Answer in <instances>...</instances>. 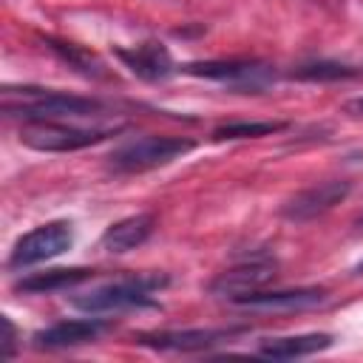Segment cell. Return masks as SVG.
<instances>
[{
	"label": "cell",
	"mask_w": 363,
	"mask_h": 363,
	"mask_svg": "<svg viewBox=\"0 0 363 363\" xmlns=\"http://www.w3.org/2000/svg\"><path fill=\"white\" fill-rule=\"evenodd\" d=\"M3 96V113L6 116H26L28 122L37 119H71V116H91L102 111L99 99L91 96H77L54 88H37V85H6L0 91Z\"/></svg>",
	"instance_id": "6da1fadb"
},
{
	"label": "cell",
	"mask_w": 363,
	"mask_h": 363,
	"mask_svg": "<svg viewBox=\"0 0 363 363\" xmlns=\"http://www.w3.org/2000/svg\"><path fill=\"white\" fill-rule=\"evenodd\" d=\"M162 286H167V275H162V272H136V275H122L116 281L94 286L88 292L68 295V303L79 312H88V315L122 312V309L153 303L150 292H156Z\"/></svg>",
	"instance_id": "7a4b0ae2"
},
{
	"label": "cell",
	"mask_w": 363,
	"mask_h": 363,
	"mask_svg": "<svg viewBox=\"0 0 363 363\" xmlns=\"http://www.w3.org/2000/svg\"><path fill=\"white\" fill-rule=\"evenodd\" d=\"M193 147L196 142L184 136H139L119 145L108 156V167L113 173H145L190 153Z\"/></svg>",
	"instance_id": "3957f363"
},
{
	"label": "cell",
	"mask_w": 363,
	"mask_h": 363,
	"mask_svg": "<svg viewBox=\"0 0 363 363\" xmlns=\"http://www.w3.org/2000/svg\"><path fill=\"white\" fill-rule=\"evenodd\" d=\"M116 133L119 128H74L54 119H37L20 128V142L45 153H68V150H82L88 145H96Z\"/></svg>",
	"instance_id": "277c9868"
},
{
	"label": "cell",
	"mask_w": 363,
	"mask_h": 363,
	"mask_svg": "<svg viewBox=\"0 0 363 363\" xmlns=\"http://www.w3.org/2000/svg\"><path fill=\"white\" fill-rule=\"evenodd\" d=\"M71 244H74L71 221L40 224L14 241V247L9 252V269H26V267L51 261V258L62 255L65 250H71Z\"/></svg>",
	"instance_id": "5b68a950"
},
{
	"label": "cell",
	"mask_w": 363,
	"mask_h": 363,
	"mask_svg": "<svg viewBox=\"0 0 363 363\" xmlns=\"http://www.w3.org/2000/svg\"><path fill=\"white\" fill-rule=\"evenodd\" d=\"M184 74L190 77H204V79H218L230 82L235 91H261L272 82V68L267 62L255 60H207V62H187L182 65Z\"/></svg>",
	"instance_id": "8992f818"
},
{
	"label": "cell",
	"mask_w": 363,
	"mask_h": 363,
	"mask_svg": "<svg viewBox=\"0 0 363 363\" xmlns=\"http://www.w3.org/2000/svg\"><path fill=\"white\" fill-rule=\"evenodd\" d=\"M352 184L346 179H329V182H318L312 187H303L298 190L295 196H289L284 204H281V216L286 221H295V224H303V221H312L323 213H329L335 204H340L346 196H349Z\"/></svg>",
	"instance_id": "52a82bcc"
},
{
	"label": "cell",
	"mask_w": 363,
	"mask_h": 363,
	"mask_svg": "<svg viewBox=\"0 0 363 363\" xmlns=\"http://www.w3.org/2000/svg\"><path fill=\"white\" fill-rule=\"evenodd\" d=\"M272 278H275V261L272 258H255V261H244L238 267H230V269L218 272L207 284V292L216 295V298L235 301L241 295H250V292L267 286Z\"/></svg>",
	"instance_id": "ba28073f"
},
{
	"label": "cell",
	"mask_w": 363,
	"mask_h": 363,
	"mask_svg": "<svg viewBox=\"0 0 363 363\" xmlns=\"http://www.w3.org/2000/svg\"><path fill=\"white\" fill-rule=\"evenodd\" d=\"M244 329L230 326V329H167V332H142L136 335L139 346L156 349V352H204L216 343H224Z\"/></svg>",
	"instance_id": "9c48e42d"
},
{
	"label": "cell",
	"mask_w": 363,
	"mask_h": 363,
	"mask_svg": "<svg viewBox=\"0 0 363 363\" xmlns=\"http://www.w3.org/2000/svg\"><path fill=\"white\" fill-rule=\"evenodd\" d=\"M113 54L130 74H136L139 79H147V82H164L167 77L176 74V62H173L167 45H162L156 40H147V43H139L130 48H113Z\"/></svg>",
	"instance_id": "30bf717a"
},
{
	"label": "cell",
	"mask_w": 363,
	"mask_h": 363,
	"mask_svg": "<svg viewBox=\"0 0 363 363\" xmlns=\"http://www.w3.org/2000/svg\"><path fill=\"white\" fill-rule=\"evenodd\" d=\"M326 301L323 286H303V289H278V292H250L235 298L233 303L244 309H261V312H292V309H312Z\"/></svg>",
	"instance_id": "8fae6325"
},
{
	"label": "cell",
	"mask_w": 363,
	"mask_h": 363,
	"mask_svg": "<svg viewBox=\"0 0 363 363\" xmlns=\"http://www.w3.org/2000/svg\"><path fill=\"white\" fill-rule=\"evenodd\" d=\"M108 329L105 320L99 318H79V320H57L40 332H34V346L37 349H71L96 340Z\"/></svg>",
	"instance_id": "7c38bea8"
},
{
	"label": "cell",
	"mask_w": 363,
	"mask_h": 363,
	"mask_svg": "<svg viewBox=\"0 0 363 363\" xmlns=\"http://www.w3.org/2000/svg\"><path fill=\"white\" fill-rule=\"evenodd\" d=\"M156 227V218L150 213H136V216H128V218H119L113 221L102 238H99V247L105 252H113V255H122V252H130L136 247H142L150 233Z\"/></svg>",
	"instance_id": "4fadbf2b"
},
{
	"label": "cell",
	"mask_w": 363,
	"mask_h": 363,
	"mask_svg": "<svg viewBox=\"0 0 363 363\" xmlns=\"http://www.w3.org/2000/svg\"><path fill=\"white\" fill-rule=\"evenodd\" d=\"M332 346V335L326 332H309V335H286V337H267L258 343L261 357L272 360H292V357H306L315 352H323Z\"/></svg>",
	"instance_id": "5bb4252c"
},
{
	"label": "cell",
	"mask_w": 363,
	"mask_h": 363,
	"mask_svg": "<svg viewBox=\"0 0 363 363\" xmlns=\"http://www.w3.org/2000/svg\"><path fill=\"white\" fill-rule=\"evenodd\" d=\"M96 272L88 267H60V269H45V272H31L14 284L17 292H31V295H48V292H62L71 289L82 281H91Z\"/></svg>",
	"instance_id": "9a60e30c"
},
{
	"label": "cell",
	"mask_w": 363,
	"mask_h": 363,
	"mask_svg": "<svg viewBox=\"0 0 363 363\" xmlns=\"http://www.w3.org/2000/svg\"><path fill=\"white\" fill-rule=\"evenodd\" d=\"M43 45L51 54H57L68 68H74L77 74H82L88 79H105L108 77L105 62L94 51H88V48H82L77 43H68V40H60V37H43Z\"/></svg>",
	"instance_id": "2e32d148"
},
{
	"label": "cell",
	"mask_w": 363,
	"mask_h": 363,
	"mask_svg": "<svg viewBox=\"0 0 363 363\" xmlns=\"http://www.w3.org/2000/svg\"><path fill=\"white\" fill-rule=\"evenodd\" d=\"M286 128V122H230L213 130L216 142L224 139H258V136H269V133H281Z\"/></svg>",
	"instance_id": "e0dca14e"
},
{
	"label": "cell",
	"mask_w": 363,
	"mask_h": 363,
	"mask_svg": "<svg viewBox=\"0 0 363 363\" xmlns=\"http://www.w3.org/2000/svg\"><path fill=\"white\" fill-rule=\"evenodd\" d=\"M295 79H309V82H329V79H346V77H357V68L352 65H340V62H306V65H298L292 71Z\"/></svg>",
	"instance_id": "ac0fdd59"
},
{
	"label": "cell",
	"mask_w": 363,
	"mask_h": 363,
	"mask_svg": "<svg viewBox=\"0 0 363 363\" xmlns=\"http://www.w3.org/2000/svg\"><path fill=\"white\" fill-rule=\"evenodd\" d=\"M0 326H3V337H0V357L3 360H11L14 352H17V326L11 323L9 315L0 318Z\"/></svg>",
	"instance_id": "d6986e66"
},
{
	"label": "cell",
	"mask_w": 363,
	"mask_h": 363,
	"mask_svg": "<svg viewBox=\"0 0 363 363\" xmlns=\"http://www.w3.org/2000/svg\"><path fill=\"white\" fill-rule=\"evenodd\" d=\"M346 108H349V111H357V113H363V99H352Z\"/></svg>",
	"instance_id": "ffe728a7"
},
{
	"label": "cell",
	"mask_w": 363,
	"mask_h": 363,
	"mask_svg": "<svg viewBox=\"0 0 363 363\" xmlns=\"http://www.w3.org/2000/svg\"><path fill=\"white\" fill-rule=\"evenodd\" d=\"M354 272H357V275H360V272H363V261H360V264H357V267H354Z\"/></svg>",
	"instance_id": "44dd1931"
},
{
	"label": "cell",
	"mask_w": 363,
	"mask_h": 363,
	"mask_svg": "<svg viewBox=\"0 0 363 363\" xmlns=\"http://www.w3.org/2000/svg\"><path fill=\"white\" fill-rule=\"evenodd\" d=\"M315 3H329V0H315Z\"/></svg>",
	"instance_id": "7402d4cb"
},
{
	"label": "cell",
	"mask_w": 363,
	"mask_h": 363,
	"mask_svg": "<svg viewBox=\"0 0 363 363\" xmlns=\"http://www.w3.org/2000/svg\"><path fill=\"white\" fill-rule=\"evenodd\" d=\"M357 224H360V227H363V216H360V221H357Z\"/></svg>",
	"instance_id": "603a6c76"
}]
</instances>
